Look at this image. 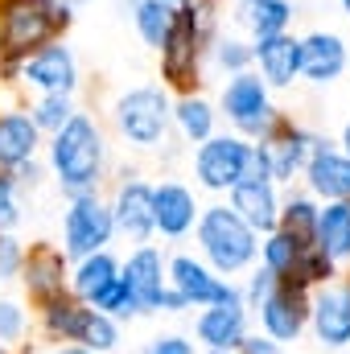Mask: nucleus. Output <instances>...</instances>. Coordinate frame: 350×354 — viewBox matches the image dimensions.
Wrapping results in <instances>:
<instances>
[{
  "instance_id": "obj_34",
  "label": "nucleus",
  "mask_w": 350,
  "mask_h": 354,
  "mask_svg": "<svg viewBox=\"0 0 350 354\" xmlns=\"http://www.w3.org/2000/svg\"><path fill=\"white\" fill-rule=\"evenodd\" d=\"M71 115H75V111H71V95H46V99L33 107V124H37V128H50V132H58Z\"/></svg>"
},
{
  "instance_id": "obj_36",
  "label": "nucleus",
  "mask_w": 350,
  "mask_h": 354,
  "mask_svg": "<svg viewBox=\"0 0 350 354\" xmlns=\"http://www.w3.org/2000/svg\"><path fill=\"white\" fill-rule=\"evenodd\" d=\"M17 218H21V206H17V194H12V181H8V177H0V231H8V227H17Z\"/></svg>"
},
{
  "instance_id": "obj_10",
  "label": "nucleus",
  "mask_w": 350,
  "mask_h": 354,
  "mask_svg": "<svg viewBox=\"0 0 350 354\" xmlns=\"http://www.w3.org/2000/svg\"><path fill=\"white\" fill-rule=\"evenodd\" d=\"M21 79L46 95H71L79 75H75V54L66 46H42L33 58L21 62Z\"/></svg>"
},
{
  "instance_id": "obj_9",
  "label": "nucleus",
  "mask_w": 350,
  "mask_h": 354,
  "mask_svg": "<svg viewBox=\"0 0 350 354\" xmlns=\"http://www.w3.org/2000/svg\"><path fill=\"white\" fill-rule=\"evenodd\" d=\"M260 317H264V330H268L272 342H293V338L305 330V317H309L305 288L280 280V284L260 301Z\"/></svg>"
},
{
  "instance_id": "obj_23",
  "label": "nucleus",
  "mask_w": 350,
  "mask_h": 354,
  "mask_svg": "<svg viewBox=\"0 0 350 354\" xmlns=\"http://www.w3.org/2000/svg\"><path fill=\"white\" fill-rule=\"evenodd\" d=\"M313 149H317V140L305 136V132H297V128H284L280 136H272V140L264 145L268 165H272V177H293L305 161H309Z\"/></svg>"
},
{
  "instance_id": "obj_14",
  "label": "nucleus",
  "mask_w": 350,
  "mask_h": 354,
  "mask_svg": "<svg viewBox=\"0 0 350 354\" xmlns=\"http://www.w3.org/2000/svg\"><path fill=\"white\" fill-rule=\"evenodd\" d=\"M252 58H260L264 83L272 87H288L301 75V41L288 33H272V37H256Z\"/></svg>"
},
{
  "instance_id": "obj_21",
  "label": "nucleus",
  "mask_w": 350,
  "mask_h": 354,
  "mask_svg": "<svg viewBox=\"0 0 350 354\" xmlns=\"http://www.w3.org/2000/svg\"><path fill=\"white\" fill-rule=\"evenodd\" d=\"M37 132L42 128L33 124V115H21V111L0 115V169H17V165L33 161Z\"/></svg>"
},
{
  "instance_id": "obj_13",
  "label": "nucleus",
  "mask_w": 350,
  "mask_h": 354,
  "mask_svg": "<svg viewBox=\"0 0 350 354\" xmlns=\"http://www.w3.org/2000/svg\"><path fill=\"white\" fill-rule=\"evenodd\" d=\"M111 223H116L128 239L145 243V239L157 231V227H153V189H149L145 181H124L120 194H116Z\"/></svg>"
},
{
  "instance_id": "obj_8",
  "label": "nucleus",
  "mask_w": 350,
  "mask_h": 354,
  "mask_svg": "<svg viewBox=\"0 0 350 354\" xmlns=\"http://www.w3.org/2000/svg\"><path fill=\"white\" fill-rule=\"evenodd\" d=\"M248 153H252V145H243L239 136H210V140L198 149L194 169H198V177H202L206 189H231L235 181H243Z\"/></svg>"
},
{
  "instance_id": "obj_17",
  "label": "nucleus",
  "mask_w": 350,
  "mask_h": 354,
  "mask_svg": "<svg viewBox=\"0 0 350 354\" xmlns=\"http://www.w3.org/2000/svg\"><path fill=\"white\" fill-rule=\"evenodd\" d=\"M198 218V202L185 185L177 181H165L153 189V227L165 231V235H185Z\"/></svg>"
},
{
  "instance_id": "obj_16",
  "label": "nucleus",
  "mask_w": 350,
  "mask_h": 354,
  "mask_svg": "<svg viewBox=\"0 0 350 354\" xmlns=\"http://www.w3.org/2000/svg\"><path fill=\"white\" fill-rule=\"evenodd\" d=\"M243 326H248V317H243L239 297H235V301H219V305H210V309L198 317V338H202L210 351H231V346H239V342L248 338Z\"/></svg>"
},
{
  "instance_id": "obj_27",
  "label": "nucleus",
  "mask_w": 350,
  "mask_h": 354,
  "mask_svg": "<svg viewBox=\"0 0 350 354\" xmlns=\"http://www.w3.org/2000/svg\"><path fill=\"white\" fill-rule=\"evenodd\" d=\"M120 276V268H116V260L111 256H103V252H95V256H87L83 264H79V272H75V292L83 297V301H95L111 280Z\"/></svg>"
},
{
  "instance_id": "obj_43",
  "label": "nucleus",
  "mask_w": 350,
  "mask_h": 354,
  "mask_svg": "<svg viewBox=\"0 0 350 354\" xmlns=\"http://www.w3.org/2000/svg\"><path fill=\"white\" fill-rule=\"evenodd\" d=\"M342 145H347V157H350V124H347V136H342Z\"/></svg>"
},
{
  "instance_id": "obj_39",
  "label": "nucleus",
  "mask_w": 350,
  "mask_h": 354,
  "mask_svg": "<svg viewBox=\"0 0 350 354\" xmlns=\"http://www.w3.org/2000/svg\"><path fill=\"white\" fill-rule=\"evenodd\" d=\"M276 284H280V276L264 268V272H256V276H252V288H248V297H252V301L260 305V301L268 297V292H272V288H276Z\"/></svg>"
},
{
  "instance_id": "obj_5",
  "label": "nucleus",
  "mask_w": 350,
  "mask_h": 354,
  "mask_svg": "<svg viewBox=\"0 0 350 354\" xmlns=\"http://www.w3.org/2000/svg\"><path fill=\"white\" fill-rule=\"evenodd\" d=\"M202 8L194 4H181L174 8V25H169V37L161 46V62H165V79L174 87H190V79L198 75V50H202Z\"/></svg>"
},
{
  "instance_id": "obj_24",
  "label": "nucleus",
  "mask_w": 350,
  "mask_h": 354,
  "mask_svg": "<svg viewBox=\"0 0 350 354\" xmlns=\"http://www.w3.org/2000/svg\"><path fill=\"white\" fill-rule=\"evenodd\" d=\"M62 276H66V268H62V256H58L54 248H37V252L25 260V284H29V292H33L37 301L62 297Z\"/></svg>"
},
{
  "instance_id": "obj_29",
  "label": "nucleus",
  "mask_w": 350,
  "mask_h": 354,
  "mask_svg": "<svg viewBox=\"0 0 350 354\" xmlns=\"http://www.w3.org/2000/svg\"><path fill=\"white\" fill-rule=\"evenodd\" d=\"M177 124H181V132H185V140H210V128H214V111H210V103L206 99H194V95H185L181 103H177Z\"/></svg>"
},
{
  "instance_id": "obj_47",
  "label": "nucleus",
  "mask_w": 350,
  "mask_h": 354,
  "mask_svg": "<svg viewBox=\"0 0 350 354\" xmlns=\"http://www.w3.org/2000/svg\"><path fill=\"white\" fill-rule=\"evenodd\" d=\"M0 354H8V351H4V346H0Z\"/></svg>"
},
{
  "instance_id": "obj_33",
  "label": "nucleus",
  "mask_w": 350,
  "mask_h": 354,
  "mask_svg": "<svg viewBox=\"0 0 350 354\" xmlns=\"http://www.w3.org/2000/svg\"><path fill=\"white\" fill-rule=\"evenodd\" d=\"M91 309H99V313H107V317H111V313H140L136 301H132V292H128V284H124V276H116V280L91 301Z\"/></svg>"
},
{
  "instance_id": "obj_44",
  "label": "nucleus",
  "mask_w": 350,
  "mask_h": 354,
  "mask_svg": "<svg viewBox=\"0 0 350 354\" xmlns=\"http://www.w3.org/2000/svg\"><path fill=\"white\" fill-rule=\"evenodd\" d=\"M169 4H194V0H169Z\"/></svg>"
},
{
  "instance_id": "obj_48",
  "label": "nucleus",
  "mask_w": 350,
  "mask_h": 354,
  "mask_svg": "<svg viewBox=\"0 0 350 354\" xmlns=\"http://www.w3.org/2000/svg\"><path fill=\"white\" fill-rule=\"evenodd\" d=\"M214 354H227V351H214Z\"/></svg>"
},
{
  "instance_id": "obj_2",
  "label": "nucleus",
  "mask_w": 350,
  "mask_h": 354,
  "mask_svg": "<svg viewBox=\"0 0 350 354\" xmlns=\"http://www.w3.org/2000/svg\"><path fill=\"white\" fill-rule=\"evenodd\" d=\"M50 161H54V174L58 185L66 194H91L99 169H103V136L95 128V120L87 115H71L58 132H54V145H50Z\"/></svg>"
},
{
  "instance_id": "obj_18",
  "label": "nucleus",
  "mask_w": 350,
  "mask_h": 354,
  "mask_svg": "<svg viewBox=\"0 0 350 354\" xmlns=\"http://www.w3.org/2000/svg\"><path fill=\"white\" fill-rule=\"evenodd\" d=\"M124 284L136 301V309H161V297H165V276H161V252L153 248H140L128 268H124Z\"/></svg>"
},
{
  "instance_id": "obj_32",
  "label": "nucleus",
  "mask_w": 350,
  "mask_h": 354,
  "mask_svg": "<svg viewBox=\"0 0 350 354\" xmlns=\"http://www.w3.org/2000/svg\"><path fill=\"white\" fill-rule=\"evenodd\" d=\"M313 227H317V210L305 198H293L284 210V235H293L297 243H313Z\"/></svg>"
},
{
  "instance_id": "obj_26",
  "label": "nucleus",
  "mask_w": 350,
  "mask_h": 354,
  "mask_svg": "<svg viewBox=\"0 0 350 354\" xmlns=\"http://www.w3.org/2000/svg\"><path fill=\"white\" fill-rule=\"evenodd\" d=\"M136 29H140V37L153 46V50H161L165 46V37H169V25H174V4L169 0H136Z\"/></svg>"
},
{
  "instance_id": "obj_4",
  "label": "nucleus",
  "mask_w": 350,
  "mask_h": 354,
  "mask_svg": "<svg viewBox=\"0 0 350 354\" xmlns=\"http://www.w3.org/2000/svg\"><path fill=\"white\" fill-rule=\"evenodd\" d=\"M169 115H174L169 99H165V91H157V87H136V91H128V95H120V103H116L120 132L132 145H140V149H157L165 140Z\"/></svg>"
},
{
  "instance_id": "obj_40",
  "label": "nucleus",
  "mask_w": 350,
  "mask_h": 354,
  "mask_svg": "<svg viewBox=\"0 0 350 354\" xmlns=\"http://www.w3.org/2000/svg\"><path fill=\"white\" fill-rule=\"evenodd\" d=\"M21 264V248L8 239V235H0V276H12Z\"/></svg>"
},
{
  "instance_id": "obj_31",
  "label": "nucleus",
  "mask_w": 350,
  "mask_h": 354,
  "mask_svg": "<svg viewBox=\"0 0 350 354\" xmlns=\"http://www.w3.org/2000/svg\"><path fill=\"white\" fill-rule=\"evenodd\" d=\"M79 342H83V351H111L116 342H120V334H116V326H111V317L107 313H99V309H87V322H83V334H79Z\"/></svg>"
},
{
  "instance_id": "obj_12",
  "label": "nucleus",
  "mask_w": 350,
  "mask_h": 354,
  "mask_svg": "<svg viewBox=\"0 0 350 354\" xmlns=\"http://www.w3.org/2000/svg\"><path fill=\"white\" fill-rule=\"evenodd\" d=\"M313 330L326 346H347L350 342V284H330L313 297L309 305Z\"/></svg>"
},
{
  "instance_id": "obj_6",
  "label": "nucleus",
  "mask_w": 350,
  "mask_h": 354,
  "mask_svg": "<svg viewBox=\"0 0 350 354\" xmlns=\"http://www.w3.org/2000/svg\"><path fill=\"white\" fill-rule=\"evenodd\" d=\"M223 107H227V115L235 120V128L248 132V136H268V132L276 128V115H272V103H268V87H264V79L248 75V71H239V75L227 83Z\"/></svg>"
},
{
  "instance_id": "obj_7",
  "label": "nucleus",
  "mask_w": 350,
  "mask_h": 354,
  "mask_svg": "<svg viewBox=\"0 0 350 354\" xmlns=\"http://www.w3.org/2000/svg\"><path fill=\"white\" fill-rule=\"evenodd\" d=\"M111 231H116L111 210L95 194H79L75 206L66 210V256L87 260L95 252H103V243L111 239Z\"/></svg>"
},
{
  "instance_id": "obj_42",
  "label": "nucleus",
  "mask_w": 350,
  "mask_h": 354,
  "mask_svg": "<svg viewBox=\"0 0 350 354\" xmlns=\"http://www.w3.org/2000/svg\"><path fill=\"white\" fill-rule=\"evenodd\" d=\"M58 354H95V351H83V346H66V351H58Z\"/></svg>"
},
{
  "instance_id": "obj_25",
  "label": "nucleus",
  "mask_w": 350,
  "mask_h": 354,
  "mask_svg": "<svg viewBox=\"0 0 350 354\" xmlns=\"http://www.w3.org/2000/svg\"><path fill=\"white\" fill-rule=\"evenodd\" d=\"M288 17H293V4H288V0H243V4H239V21H243L256 37L284 33V29H288Z\"/></svg>"
},
{
  "instance_id": "obj_22",
  "label": "nucleus",
  "mask_w": 350,
  "mask_h": 354,
  "mask_svg": "<svg viewBox=\"0 0 350 354\" xmlns=\"http://www.w3.org/2000/svg\"><path fill=\"white\" fill-rule=\"evenodd\" d=\"M313 248L322 256H330V260L350 256V202H330L326 210H317Z\"/></svg>"
},
{
  "instance_id": "obj_15",
  "label": "nucleus",
  "mask_w": 350,
  "mask_h": 354,
  "mask_svg": "<svg viewBox=\"0 0 350 354\" xmlns=\"http://www.w3.org/2000/svg\"><path fill=\"white\" fill-rule=\"evenodd\" d=\"M231 210L252 227V231H272L280 210H276V194H272V181H256V177H243L231 185Z\"/></svg>"
},
{
  "instance_id": "obj_35",
  "label": "nucleus",
  "mask_w": 350,
  "mask_h": 354,
  "mask_svg": "<svg viewBox=\"0 0 350 354\" xmlns=\"http://www.w3.org/2000/svg\"><path fill=\"white\" fill-rule=\"evenodd\" d=\"M25 334V309L17 301H0V346L17 342Z\"/></svg>"
},
{
  "instance_id": "obj_30",
  "label": "nucleus",
  "mask_w": 350,
  "mask_h": 354,
  "mask_svg": "<svg viewBox=\"0 0 350 354\" xmlns=\"http://www.w3.org/2000/svg\"><path fill=\"white\" fill-rule=\"evenodd\" d=\"M305 248H313V243H297L293 235H284V231H276L268 243H264V268L268 272H276L280 280L293 272V264H297V256L305 252Z\"/></svg>"
},
{
  "instance_id": "obj_38",
  "label": "nucleus",
  "mask_w": 350,
  "mask_h": 354,
  "mask_svg": "<svg viewBox=\"0 0 350 354\" xmlns=\"http://www.w3.org/2000/svg\"><path fill=\"white\" fill-rule=\"evenodd\" d=\"M145 354H194V346L185 338H177V334H165V338H153Z\"/></svg>"
},
{
  "instance_id": "obj_19",
  "label": "nucleus",
  "mask_w": 350,
  "mask_h": 354,
  "mask_svg": "<svg viewBox=\"0 0 350 354\" xmlns=\"http://www.w3.org/2000/svg\"><path fill=\"white\" fill-rule=\"evenodd\" d=\"M347 66V46L338 33H309L301 41V75L313 83H330L338 79Z\"/></svg>"
},
{
  "instance_id": "obj_37",
  "label": "nucleus",
  "mask_w": 350,
  "mask_h": 354,
  "mask_svg": "<svg viewBox=\"0 0 350 354\" xmlns=\"http://www.w3.org/2000/svg\"><path fill=\"white\" fill-rule=\"evenodd\" d=\"M248 58H252V50H248L243 41H219V62H223V66H231L235 75L248 66Z\"/></svg>"
},
{
  "instance_id": "obj_28",
  "label": "nucleus",
  "mask_w": 350,
  "mask_h": 354,
  "mask_svg": "<svg viewBox=\"0 0 350 354\" xmlns=\"http://www.w3.org/2000/svg\"><path fill=\"white\" fill-rule=\"evenodd\" d=\"M83 322H87V309H83V305H75V301H66V297L46 301V326H50V334H58V338H66V342H79Z\"/></svg>"
},
{
  "instance_id": "obj_3",
  "label": "nucleus",
  "mask_w": 350,
  "mask_h": 354,
  "mask_svg": "<svg viewBox=\"0 0 350 354\" xmlns=\"http://www.w3.org/2000/svg\"><path fill=\"white\" fill-rule=\"evenodd\" d=\"M198 243L219 272H239L256 260V231L227 206H210L198 223Z\"/></svg>"
},
{
  "instance_id": "obj_41",
  "label": "nucleus",
  "mask_w": 350,
  "mask_h": 354,
  "mask_svg": "<svg viewBox=\"0 0 350 354\" xmlns=\"http://www.w3.org/2000/svg\"><path fill=\"white\" fill-rule=\"evenodd\" d=\"M239 346H243V354H280V342H272V338H243Z\"/></svg>"
},
{
  "instance_id": "obj_1",
  "label": "nucleus",
  "mask_w": 350,
  "mask_h": 354,
  "mask_svg": "<svg viewBox=\"0 0 350 354\" xmlns=\"http://www.w3.org/2000/svg\"><path fill=\"white\" fill-rule=\"evenodd\" d=\"M71 21L62 0H4L0 4V75H17L21 58L50 46V37Z\"/></svg>"
},
{
  "instance_id": "obj_11",
  "label": "nucleus",
  "mask_w": 350,
  "mask_h": 354,
  "mask_svg": "<svg viewBox=\"0 0 350 354\" xmlns=\"http://www.w3.org/2000/svg\"><path fill=\"white\" fill-rule=\"evenodd\" d=\"M169 280H174V292L185 305H219V301H235L239 292L231 284H223L214 272L190 256H177L169 264Z\"/></svg>"
},
{
  "instance_id": "obj_45",
  "label": "nucleus",
  "mask_w": 350,
  "mask_h": 354,
  "mask_svg": "<svg viewBox=\"0 0 350 354\" xmlns=\"http://www.w3.org/2000/svg\"><path fill=\"white\" fill-rule=\"evenodd\" d=\"M342 8H347V12H350V0H342Z\"/></svg>"
},
{
  "instance_id": "obj_46",
  "label": "nucleus",
  "mask_w": 350,
  "mask_h": 354,
  "mask_svg": "<svg viewBox=\"0 0 350 354\" xmlns=\"http://www.w3.org/2000/svg\"><path fill=\"white\" fill-rule=\"evenodd\" d=\"M62 4H79V0H62Z\"/></svg>"
},
{
  "instance_id": "obj_20",
  "label": "nucleus",
  "mask_w": 350,
  "mask_h": 354,
  "mask_svg": "<svg viewBox=\"0 0 350 354\" xmlns=\"http://www.w3.org/2000/svg\"><path fill=\"white\" fill-rule=\"evenodd\" d=\"M305 174H309V185L330 198V202H350V157L334 153V149H313L309 161H305Z\"/></svg>"
}]
</instances>
